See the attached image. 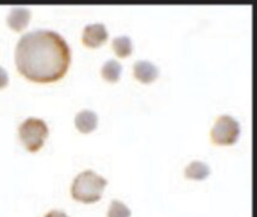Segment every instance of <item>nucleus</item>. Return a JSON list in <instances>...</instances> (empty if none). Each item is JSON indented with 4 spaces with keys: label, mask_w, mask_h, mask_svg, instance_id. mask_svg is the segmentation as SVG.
Returning <instances> with one entry per match:
<instances>
[{
    "label": "nucleus",
    "mask_w": 257,
    "mask_h": 217,
    "mask_svg": "<svg viewBox=\"0 0 257 217\" xmlns=\"http://www.w3.org/2000/svg\"><path fill=\"white\" fill-rule=\"evenodd\" d=\"M9 82V75H8V71L4 69V68L0 65V88L5 87Z\"/></svg>",
    "instance_id": "ddd939ff"
},
{
    "label": "nucleus",
    "mask_w": 257,
    "mask_h": 217,
    "mask_svg": "<svg viewBox=\"0 0 257 217\" xmlns=\"http://www.w3.org/2000/svg\"><path fill=\"white\" fill-rule=\"evenodd\" d=\"M134 75L143 82H151L160 74V69L156 64L148 59H139L133 65Z\"/></svg>",
    "instance_id": "423d86ee"
},
{
    "label": "nucleus",
    "mask_w": 257,
    "mask_h": 217,
    "mask_svg": "<svg viewBox=\"0 0 257 217\" xmlns=\"http://www.w3.org/2000/svg\"><path fill=\"white\" fill-rule=\"evenodd\" d=\"M98 123V116L94 111L85 109L79 111L75 116V124L82 133H88L93 130Z\"/></svg>",
    "instance_id": "6e6552de"
},
{
    "label": "nucleus",
    "mask_w": 257,
    "mask_h": 217,
    "mask_svg": "<svg viewBox=\"0 0 257 217\" xmlns=\"http://www.w3.org/2000/svg\"><path fill=\"white\" fill-rule=\"evenodd\" d=\"M44 217H69L64 211L61 210H51L49 212L46 213Z\"/></svg>",
    "instance_id": "4468645a"
},
{
    "label": "nucleus",
    "mask_w": 257,
    "mask_h": 217,
    "mask_svg": "<svg viewBox=\"0 0 257 217\" xmlns=\"http://www.w3.org/2000/svg\"><path fill=\"white\" fill-rule=\"evenodd\" d=\"M31 20V10L26 7L11 8L8 15V23L15 31H21Z\"/></svg>",
    "instance_id": "0eeeda50"
},
{
    "label": "nucleus",
    "mask_w": 257,
    "mask_h": 217,
    "mask_svg": "<svg viewBox=\"0 0 257 217\" xmlns=\"http://www.w3.org/2000/svg\"><path fill=\"white\" fill-rule=\"evenodd\" d=\"M210 174V166L202 160H192L185 168V175L188 179L204 180Z\"/></svg>",
    "instance_id": "1a4fd4ad"
},
{
    "label": "nucleus",
    "mask_w": 257,
    "mask_h": 217,
    "mask_svg": "<svg viewBox=\"0 0 257 217\" xmlns=\"http://www.w3.org/2000/svg\"><path fill=\"white\" fill-rule=\"evenodd\" d=\"M112 49L119 57L130 56L132 52V40L128 35H119L112 39Z\"/></svg>",
    "instance_id": "9b49d317"
},
{
    "label": "nucleus",
    "mask_w": 257,
    "mask_h": 217,
    "mask_svg": "<svg viewBox=\"0 0 257 217\" xmlns=\"http://www.w3.org/2000/svg\"><path fill=\"white\" fill-rule=\"evenodd\" d=\"M107 185L105 177L93 170H83L77 174L71 183V195L82 203H94L101 198Z\"/></svg>",
    "instance_id": "f03ea898"
},
{
    "label": "nucleus",
    "mask_w": 257,
    "mask_h": 217,
    "mask_svg": "<svg viewBox=\"0 0 257 217\" xmlns=\"http://www.w3.org/2000/svg\"><path fill=\"white\" fill-rule=\"evenodd\" d=\"M239 133H240L239 122L231 115L219 116L210 130L211 139L215 144L219 145L233 144L237 140Z\"/></svg>",
    "instance_id": "20e7f679"
},
{
    "label": "nucleus",
    "mask_w": 257,
    "mask_h": 217,
    "mask_svg": "<svg viewBox=\"0 0 257 217\" xmlns=\"http://www.w3.org/2000/svg\"><path fill=\"white\" fill-rule=\"evenodd\" d=\"M107 39V31L103 23H91L83 28L82 41L89 47H97Z\"/></svg>",
    "instance_id": "39448f33"
},
{
    "label": "nucleus",
    "mask_w": 257,
    "mask_h": 217,
    "mask_svg": "<svg viewBox=\"0 0 257 217\" xmlns=\"http://www.w3.org/2000/svg\"><path fill=\"white\" fill-rule=\"evenodd\" d=\"M70 46L59 33L35 29L23 34L15 50L17 69L38 82H49L64 76L70 64Z\"/></svg>",
    "instance_id": "f257e3e1"
},
{
    "label": "nucleus",
    "mask_w": 257,
    "mask_h": 217,
    "mask_svg": "<svg viewBox=\"0 0 257 217\" xmlns=\"http://www.w3.org/2000/svg\"><path fill=\"white\" fill-rule=\"evenodd\" d=\"M19 134L27 150L38 151L49 134V127L43 118L28 117L19 127Z\"/></svg>",
    "instance_id": "7ed1b4c3"
},
{
    "label": "nucleus",
    "mask_w": 257,
    "mask_h": 217,
    "mask_svg": "<svg viewBox=\"0 0 257 217\" xmlns=\"http://www.w3.org/2000/svg\"><path fill=\"white\" fill-rule=\"evenodd\" d=\"M122 71V65L116 59H107L101 67V75L109 81H117Z\"/></svg>",
    "instance_id": "9d476101"
},
{
    "label": "nucleus",
    "mask_w": 257,
    "mask_h": 217,
    "mask_svg": "<svg viewBox=\"0 0 257 217\" xmlns=\"http://www.w3.org/2000/svg\"><path fill=\"white\" fill-rule=\"evenodd\" d=\"M132 211L123 201L113 199L107 211V217H131Z\"/></svg>",
    "instance_id": "f8f14e48"
}]
</instances>
